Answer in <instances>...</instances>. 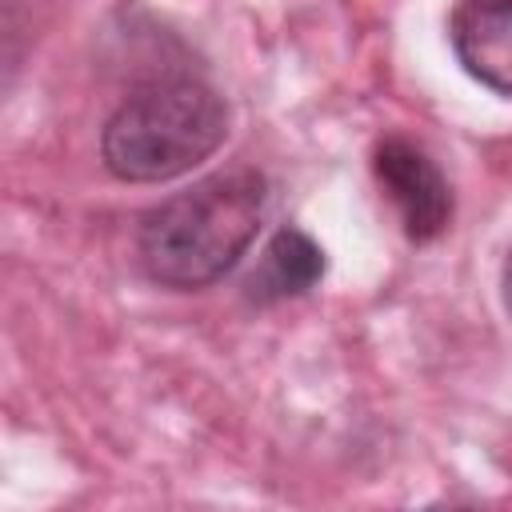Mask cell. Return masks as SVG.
I'll return each mask as SVG.
<instances>
[{"label": "cell", "mask_w": 512, "mask_h": 512, "mask_svg": "<svg viewBox=\"0 0 512 512\" xmlns=\"http://www.w3.org/2000/svg\"><path fill=\"white\" fill-rule=\"evenodd\" d=\"M372 172L400 212L404 236L416 244L436 240L452 220V188L436 160L404 136H388L372 152Z\"/></svg>", "instance_id": "cell-3"}, {"label": "cell", "mask_w": 512, "mask_h": 512, "mask_svg": "<svg viewBox=\"0 0 512 512\" xmlns=\"http://www.w3.org/2000/svg\"><path fill=\"white\" fill-rule=\"evenodd\" d=\"M448 36L472 80L512 96V0H460L448 20Z\"/></svg>", "instance_id": "cell-4"}, {"label": "cell", "mask_w": 512, "mask_h": 512, "mask_svg": "<svg viewBox=\"0 0 512 512\" xmlns=\"http://www.w3.org/2000/svg\"><path fill=\"white\" fill-rule=\"evenodd\" d=\"M320 276H324V248L300 228H280L268 240L260 264L244 288L256 304H272V300H288V296L316 288Z\"/></svg>", "instance_id": "cell-5"}, {"label": "cell", "mask_w": 512, "mask_h": 512, "mask_svg": "<svg viewBox=\"0 0 512 512\" xmlns=\"http://www.w3.org/2000/svg\"><path fill=\"white\" fill-rule=\"evenodd\" d=\"M228 136V104L200 80H156L132 92L100 132L104 168L128 184L192 172Z\"/></svg>", "instance_id": "cell-2"}, {"label": "cell", "mask_w": 512, "mask_h": 512, "mask_svg": "<svg viewBox=\"0 0 512 512\" xmlns=\"http://www.w3.org/2000/svg\"><path fill=\"white\" fill-rule=\"evenodd\" d=\"M268 204L260 172H216L144 212L136 252L144 272L164 288L216 284L256 240Z\"/></svg>", "instance_id": "cell-1"}, {"label": "cell", "mask_w": 512, "mask_h": 512, "mask_svg": "<svg viewBox=\"0 0 512 512\" xmlns=\"http://www.w3.org/2000/svg\"><path fill=\"white\" fill-rule=\"evenodd\" d=\"M500 288H504V308H508V316H512V252H508V260H504V276H500Z\"/></svg>", "instance_id": "cell-6"}]
</instances>
